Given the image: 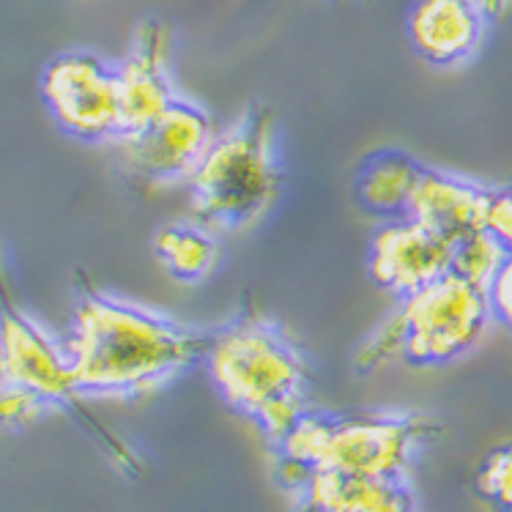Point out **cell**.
<instances>
[{
	"mask_svg": "<svg viewBox=\"0 0 512 512\" xmlns=\"http://www.w3.org/2000/svg\"><path fill=\"white\" fill-rule=\"evenodd\" d=\"M0 384L36 392L50 406H69L80 395L66 345L25 313L6 283L0 261Z\"/></svg>",
	"mask_w": 512,
	"mask_h": 512,
	"instance_id": "obj_8",
	"label": "cell"
},
{
	"mask_svg": "<svg viewBox=\"0 0 512 512\" xmlns=\"http://www.w3.org/2000/svg\"><path fill=\"white\" fill-rule=\"evenodd\" d=\"M124 135L148 126L178 99L170 74V31L157 20L143 22L118 63Z\"/></svg>",
	"mask_w": 512,
	"mask_h": 512,
	"instance_id": "obj_11",
	"label": "cell"
},
{
	"mask_svg": "<svg viewBox=\"0 0 512 512\" xmlns=\"http://www.w3.org/2000/svg\"><path fill=\"white\" fill-rule=\"evenodd\" d=\"M422 165L400 151H381L370 157L356 178V198L362 209L384 220L406 217L408 200L417 187Z\"/></svg>",
	"mask_w": 512,
	"mask_h": 512,
	"instance_id": "obj_14",
	"label": "cell"
},
{
	"mask_svg": "<svg viewBox=\"0 0 512 512\" xmlns=\"http://www.w3.org/2000/svg\"><path fill=\"white\" fill-rule=\"evenodd\" d=\"M154 252L176 283H203L220 263V239L200 222H170L154 236Z\"/></svg>",
	"mask_w": 512,
	"mask_h": 512,
	"instance_id": "obj_15",
	"label": "cell"
},
{
	"mask_svg": "<svg viewBox=\"0 0 512 512\" xmlns=\"http://www.w3.org/2000/svg\"><path fill=\"white\" fill-rule=\"evenodd\" d=\"M189 184L192 220L214 233L258 225L283 192L277 124L266 107H250L217 132Z\"/></svg>",
	"mask_w": 512,
	"mask_h": 512,
	"instance_id": "obj_3",
	"label": "cell"
},
{
	"mask_svg": "<svg viewBox=\"0 0 512 512\" xmlns=\"http://www.w3.org/2000/svg\"><path fill=\"white\" fill-rule=\"evenodd\" d=\"M488 299H491L493 321H499L512 332V252L507 255L502 272L496 274V280L488 288Z\"/></svg>",
	"mask_w": 512,
	"mask_h": 512,
	"instance_id": "obj_20",
	"label": "cell"
},
{
	"mask_svg": "<svg viewBox=\"0 0 512 512\" xmlns=\"http://www.w3.org/2000/svg\"><path fill=\"white\" fill-rule=\"evenodd\" d=\"M488 187L447 170L422 168L408 200L406 217L458 241L482 228Z\"/></svg>",
	"mask_w": 512,
	"mask_h": 512,
	"instance_id": "obj_12",
	"label": "cell"
},
{
	"mask_svg": "<svg viewBox=\"0 0 512 512\" xmlns=\"http://www.w3.org/2000/svg\"><path fill=\"white\" fill-rule=\"evenodd\" d=\"M302 512H417L406 480H370L313 471L302 488Z\"/></svg>",
	"mask_w": 512,
	"mask_h": 512,
	"instance_id": "obj_13",
	"label": "cell"
},
{
	"mask_svg": "<svg viewBox=\"0 0 512 512\" xmlns=\"http://www.w3.org/2000/svg\"><path fill=\"white\" fill-rule=\"evenodd\" d=\"M482 228L496 241H502L504 250L512 252V187L488 189Z\"/></svg>",
	"mask_w": 512,
	"mask_h": 512,
	"instance_id": "obj_19",
	"label": "cell"
},
{
	"mask_svg": "<svg viewBox=\"0 0 512 512\" xmlns=\"http://www.w3.org/2000/svg\"><path fill=\"white\" fill-rule=\"evenodd\" d=\"M452 247L455 241L436 230L411 217H395L373 233L367 272L378 288L403 299L452 272Z\"/></svg>",
	"mask_w": 512,
	"mask_h": 512,
	"instance_id": "obj_9",
	"label": "cell"
},
{
	"mask_svg": "<svg viewBox=\"0 0 512 512\" xmlns=\"http://www.w3.org/2000/svg\"><path fill=\"white\" fill-rule=\"evenodd\" d=\"M63 345L80 395L140 398L203 359L209 335L154 307L88 288Z\"/></svg>",
	"mask_w": 512,
	"mask_h": 512,
	"instance_id": "obj_1",
	"label": "cell"
},
{
	"mask_svg": "<svg viewBox=\"0 0 512 512\" xmlns=\"http://www.w3.org/2000/svg\"><path fill=\"white\" fill-rule=\"evenodd\" d=\"M491 321L488 291L458 274H444L428 288L398 299L395 310L359 345L356 370L376 373L395 362L450 365L482 343Z\"/></svg>",
	"mask_w": 512,
	"mask_h": 512,
	"instance_id": "obj_4",
	"label": "cell"
},
{
	"mask_svg": "<svg viewBox=\"0 0 512 512\" xmlns=\"http://www.w3.org/2000/svg\"><path fill=\"white\" fill-rule=\"evenodd\" d=\"M488 31L482 0H414L406 17L408 42L430 66L452 69L480 53Z\"/></svg>",
	"mask_w": 512,
	"mask_h": 512,
	"instance_id": "obj_10",
	"label": "cell"
},
{
	"mask_svg": "<svg viewBox=\"0 0 512 512\" xmlns=\"http://www.w3.org/2000/svg\"><path fill=\"white\" fill-rule=\"evenodd\" d=\"M217 132L220 129L206 107L178 96L159 118L137 132L121 135L113 146L129 176L148 187H170L187 184Z\"/></svg>",
	"mask_w": 512,
	"mask_h": 512,
	"instance_id": "obj_7",
	"label": "cell"
},
{
	"mask_svg": "<svg viewBox=\"0 0 512 512\" xmlns=\"http://www.w3.org/2000/svg\"><path fill=\"white\" fill-rule=\"evenodd\" d=\"M507 255L510 252L504 250L502 241L493 239L488 230H474L469 236L455 241V247H452V274H458L460 280L488 291L493 280H496V274L502 272Z\"/></svg>",
	"mask_w": 512,
	"mask_h": 512,
	"instance_id": "obj_16",
	"label": "cell"
},
{
	"mask_svg": "<svg viewBox=\"0 0 512 512\" xmlns=\"http://www.w3.org/2000/svg\"><path fill=\"white\" fill-rule=\"evenodd\" d=\"M42 99L66 135L115 143L124 135L118 66L88 50L55 55L42 72Z\"/></svg>",
	"mask_w": 512,
	"mask_h": 512,
	"instance_id": "obj_6",
	"label": "cell"
},
{
	"mask_svg": "<svg viewBox=\"0 0 512 512\" xmlns=\"http://www.w3.org/2000/svg\"><path fill=\"white\" fill-rule=\"evenodd\" d=\"M477 491L502 512H512V444L493 450L482 460Z\"/></svg>",
	"mask_w": 512,
	"mask_h": 512,
	"instance_id": "obj_17",
	"label": "cell"
},
{
	"mask_svg": "<svg viewBox=\"0 0 512 512\" xmlns=\"http://www.w3.org/2000/svg\"><path fill=\"white\" fill-rule=\"evenodd\" d=\"M211 384L225 403L280 444L310 411V367L302 348L272 318H236L206 345Z\"/></svg>",
	"mask_w": 512,
	"mask_h": 512,
	"instance_id": "obj_2",
	"label": "cell"
},
{
	"mask_svg": "<svg viewBox=\"0 0 512 512\" xmlns=\"http://www.w3.org/2000/svg\"><path fill=\"white\" fill-rule=\"evenodd\" d=\"M53 411V406L36 392L11 384H0V430H20Z\"/></svg>",
	"mask_w": 512,
	"mask_h": 512,
	"instance_id": "obj_18",
	"label": "cell"
},
{
	"mask_svg": "<svg viewBox=\"0 0 512 512\" xmlns=\"http://www.w3.org/2000/svg\"><path fill=\"white\" fill-rule=\"evenodd\" d=\"M430 436L433 425L417 414L326 417L307 411L277 444L283 452V480L302 488L313 471L406 480L411 460Z\"/></svg>",
	"mask_w": 512,
	"mask_h": 512,
	"instance_id": "obj_5",
	"label": "cell"
}]
</instances>
